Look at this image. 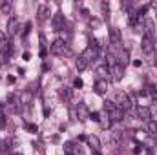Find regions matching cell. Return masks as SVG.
<instances>
[{"instance_id": "1", "label": "cell", "mask_w": 157, "mask_h": 155, "mask_svg": "<svg viewBox=\"0 0 157 155\" xmlns=\"http://www.w3.org/2000/svg\"><path fill=\"white\" fill-rule=\"evenodd\" d=\"M113 102H115V106H117V108L124 110V112L132 108V100H130L128 93H124V91H117V93H115V97H113Z\"/></svg>"}, {"instance_id": "2", "label": "cell", "mask_w": 157, "mask_h": 155, "mask_svg": "<svg viewBox=\"0 0 157 155\" xmlns=\"http://www.w3.org/2000/svg\"><path fill=\"white\" fill-rule=\"evenodd\" d=\"M141 47H143V51L146 55H152L155 51V40H154V37L152 35H144L143 37V42H141Z\"/></svg>"}, {"instance_id": "3", "label": "cell", "mask_w": 157, "mask_h": 155, "mask_svg": "<svg viewBox=\"0 0 157 155\" xmlns=\"http://www.w3.org/2000/svg\"><path fill=\"white\" fill-rule=\"evenodd\" d=\"M49 49H51L53 55H64V53H66V42H64V39L53 40V44H51Z\"/></svg>"}, {"instance_id": "4", "label": "cell", "mask_w": 157, "mask_h": 155, "mask_svg": "<svg viewBox=\"0 0 157 155\" xmlns=\"http://www.w3.org/2000/svg\"><path fill=\"white\" fill-rule=\"evenodd\" d=\"M97 55H99V49H97V47H93V46H88V47L82 51V55H80V57L90 64L91 60H95V59H97Z\"/></svg>"}, {"instance_id": "5", "label": "cell", "mask_w": 157, "mask_h": 155, "mask_svg": "<svg viewBox=\"0 0 157 155\" xmlns=\"http://www.w3.org/2000/svg\"><path fill=\"white\" fill-rule=\"evenodd\" d=\"M64 153L66 155H84V152H82V148L78 144H75V142H66L64 144Z\"/></svg>"}, {"instance_id": "6", "label": "cell", "mask_w": 157, "mask_h": 155, "mask_svg": "<svg viewBox=\"0 0 157 155\" xmlns=\"http://www.w3.org/2000/svg\"><path fill=\"white\" fill-rule=\"evenodd\" d=\"M17 33H18V20H17V17H11V18L7 20V35L13 37V35H17Z\"/></svg>"}, {"instance_id": "7", "label": "cell", "mask_w": 157, "mask_h": 155, "mask_svg": "<svg viewBox=\"0 0 157 155\" xmlns=\"http://www.w3.org/2000/svg\"><path fill=\"white\" fill-rule=\"evenodd\" d=\"M64 26H66V20H64V15H62V13H57V15L53 17V29H57V31H60V29H64Z\"/></svg>"}, {"instance_id": "8", "label": "cell", "mask_w": 157, "mask_h": 155, "mask_svg": "<svg viewBox=\"0 0 157 155\" xmlns=\"http://www.w3.org/2000/svg\"><path fill=\"white\" fill-rule=\"evenodd\" d=\"M93 89H95V93H97V95H104V93H106V89H108V82H106L104 78H99V80L95 82Z\"/></svg>"}, {"instance_id": "9", "label": "cell", "mask_w": 157, "mask_h": 155, "mask_svg": "<svg viewBox=\"0 0 157 155\" xmlns=\"http://www.w3.org/2000/svg\"><path fill=\"white\" fill-rule=\"evenodd\" d=\"M110 42H112L113 46H119V44L122 42V37H121V31H119L117 28H112V29H110Z\"/></svg>"}, {"instance_id": "10", "label": "cell", "mask_w": 157, "mask_h": 155, "mask_svg": "<svg viewBox=\"0 0 157 155\" xmlns=\"http://www.w3.org/2000/svg\"><path fill=\"white\" fill-rule=\"evenodd\" d=\"M137 117L143 119V120H150V119H152V112H150L146 106H139V108H137Z\"/></svg>"}, {"instance_id": "11", "label": "cell", "mask_w": 157, "mask_h": 155, "mask_svg": "<svg viewBox=\"0 0 157 155\" xmlns=\"http://www.w3.org/2000/svg\"><path fill=\"white\" fill-rule=\"evenodd\" d=\"M49 17V7L46 4H40L39 6V22H46Z\"/></svg>"}, {"instance_id": "12", "label": "cell", "mask_w": 157, "mask_h": 155, "mask_svg": "<svg viewBox=\"0 0 157 155\" xmlns=\"http://www.w3.org/2000/svg\"><path fill=\"white\" fill-rule=\"evenodd\" d=\"M108 117H110V120H115V122H119V120H122V119H124V110L115 108V110H112V112L108 113Z\"/></svg>"}, {"instance_id": "13", "label": "cell", "mask_w": 157, "mask_h": 155, "mask_svg": "<svg viewBox=\"0 0 157 155\" xmlns=\"http://www.w3.org/2000/svg\"><path fill=\"white\" fill-rule=\"evenodd\" d=\"M88 144L91 146V150H93V152H101V141H99V137L90 135V137H88Z\"/></svg>"}, {"instance_id": "14", "label": "cell", "mask_w": 157, "mask_h": 155, "mask_svg": "<svg viewBox=\"0 0 157 155\" xmlns=\"http://www.w3.org/2000/svg\"><path fill=\"white\" fill-rule=\"evenodd\" d=\"M117 64L124 70L126 68V64H128V51H121L117 55Z\"/></svg>"}, {"instance_id": "15", "label": "cell", "mask_w": 157, "mask_h": 155, "mask_svg": "<svg viewBox=\"0 0 157 155\" xmlns=\"http://www.w3.org/2000/svg\"><path fill=\"white\" fill-rule=\"evenodd\" d=\"M110 71L113 73V75H112V77H113V80H121V78H122V68H121L119 64L112 66V68H110Z\"/></svg>"}, {"instance_id": "16", "label": "cell", "mask_w": 157, "mask_h": 155, "mask_svg": "<svg viewBox=\"0 0 157 155\" xmlns=\"http://www.w3.org/2000/svg\"><path fill=\"white\" fill-rule=\"evenodd\" d=\"M77 115H78V119H90V113H88V108L84 106V104H78L77 106Z\"/></svg>"}, {"instance_id": "17", "label": "cell", "mask_w": 157, "mask_h": 155, "mask_svg": "<svg viewBox=\"0 0 157 155\" xmlns=\"http://www.w3.org/2000/svg\"><path fill=\"white\" fill-rule=\"evenodd\" d=\"M86 68H88V62H86L82 57H78V59H77V70H78V71H84Z\"/></svg>"}, {"instance_id": "18", "label": "cell", "mask_w": 157, "mask_h": 155, "mask_svg": "<svg viewBox=\"0 0 157 155\" xmlns=\"http://www.w3.org/2000/svg\"><path fill=\"white\" fill-rule=\"evenodd\" d=\"M115 108H117V106H115V102H113V100H106V102H104V110H106L108 113H110L112 110H115Z\"/></svg>"}, {"instance_id": "19", "label": "cell", "mask_w": 157, "mask_h": 155, "mask_svg": "<svg viewBox=\"0 0 157 155\" xmlns=\"http://www.w3.org/2000/svg\"><path fill=\"white\" fill-rule=\"evenodd\" d=\"M148 131L150 133H157V120H150L148 122Z\"/></svg>"}, {"instance_id": "20", "label": "cell", "mask_w": 157, "mask_h": 155, "mask_svg": "<svg viewBox=\"0 0 157 155\" xmlns=\"http://www.w3.org/2000/svg\"><path fill=\"white\" fill-rule=\"evenodd\" d=\"M11 11V2H4L2 4V13L6 15V13H9Z\"/></svg>"}, {"instance_id": "21", "label": "cell", "mask_w": 157, "mask_h": 155, "mask_svg": "<svg viewBox=\"0 0 157 155\" xmlns=\"http://www.w3.org/2000/svg\"><path fill=\"white\" fill-rule=\"evenodd\" d=\"M60 93H62V97H66V99H68V100H70V99H71V89H70V88H64V89H62V91H60Z\"/></svg>"}, {"instance_id": "22", "label": "cell", "mask_w": 157, "mask_h": 155, "mask_svg": "<svg viewBox=\"0 0 157 155\" xmlns=\"http://www.w3.org/2000/svg\"><path fill=\"white\" fill-rule=\"evenodd\" d=\"M99 122H101V126H102V128H110V124H112V120H110V119H102V117H101V120H99Z\"/></svg>"}, {"instance_id": "23", "label": "cell", "mask_w": 157, "mask_h": 155, "mask_svg": "<svg viewBox=\"0 0 157 155\" xmlns=\"http://www.w3.org/2000/svg\"><path fill=\"white\" fill-rule=\"evenodd\" d=\"M82 84H84L82 78H75V80H73V88H82Z\"/></svg>"}, {"instance_id": "24", "label": "cell", "mask_w": 157, "mask_h": 155, "mask_svg": "<svg viewBox=\"0 0 157 155\" xmlns=\"http://www.w3.org/2000/svg\"><path fill=\"white\" fill-rule=\"evenodd\" d=\"M119 139H121V133H113V135H112V144H117Z\"/></svg>"}, {"instance_id": "25", "label": "cell", "mask_w": 157, "mask_h": 155, "mask_svg": "<svg viewBox=\"0 0 157 155\" xmlns=\"http://www.w3.org/2000/svg\"><path fill=\"white\" fill-rule=\"evenodd\" d=\"M90 119L95 120V122H99L101 120V113H90Z\"/></svg>"}, {"instance_id": "26", "label": "cell", "mask_w": 157, "mask_h": 155, "mask_svg": "<svg viewBox=\"0 0 157 155\" xmlns=\"http://www.w3.org/2000/svg\"><path fill=\"white\" fill-rule=\"evenodd\" d=\"M26 128H28L31 133H35V131H37V126H35V124H26Z\"/></svg>"}, {"instance_id": "27", "label": "cell", "mask_w": 157, "mask_h": 155, "mask_svg": "<svg viewBox=\"0 0 157 155\" xmlns=\"http://www.w3.org/2000/svg\"><path fill=\"white\" fill-rule=\"evenodd\" d=\"M6 119H4V112H2V106H0V126H4Z\"/></svg>"}, {"instance_id": "28", "label": "cell", "mask_w": 157, "mask_h": 155, "mask_svg": "<svg viewBox=\"0 0 157 155\" xmlns=\"http://www.w3.org/2000/svg\"><path fill=\"white\" fill-rule=\"evenodd\" d=\"M152 91H154V93H155V95H157V82H155V84H154V88H152Z\"/></svg>"}, {"instance_id": "29", "label": "cell", "mask_w": 157, "mask_h": 155, "mask_svg": "<svg viewBox=\"0 0 157 155\" xmlns=\"http://www.w3.org/2000/svg\"><path fill=\"white\" fill-rule=\"evenodd\" d=\"M93 155H101V152H93Z\"/></svg>"}, {"instance_id": "30", "label": "cell", "mask_w": 157, "mask_h": 155, "mask_svg": "<svg viewBox=\"0 0 157 155\" xmlns=\"http://www.w3.org/2000/svg\"><path fill=\"white\" fill-rule=\"evenodd\" d=\"M155 66H157V59H155Z\"/></svg>"}, {"instance_id": "31", "label": "cell", "mask_w": 157, "mask_h": 155, "mask_svg": "<svg viewBox=\"0 0 157 155\" xmlns=\"http://www.w3.org/2000/svg\"><path fill=\"white\" fill-rule=\"evenodd\" d=\"M0 146H2V142H0Z\"/></svg>"}]
</instances>
